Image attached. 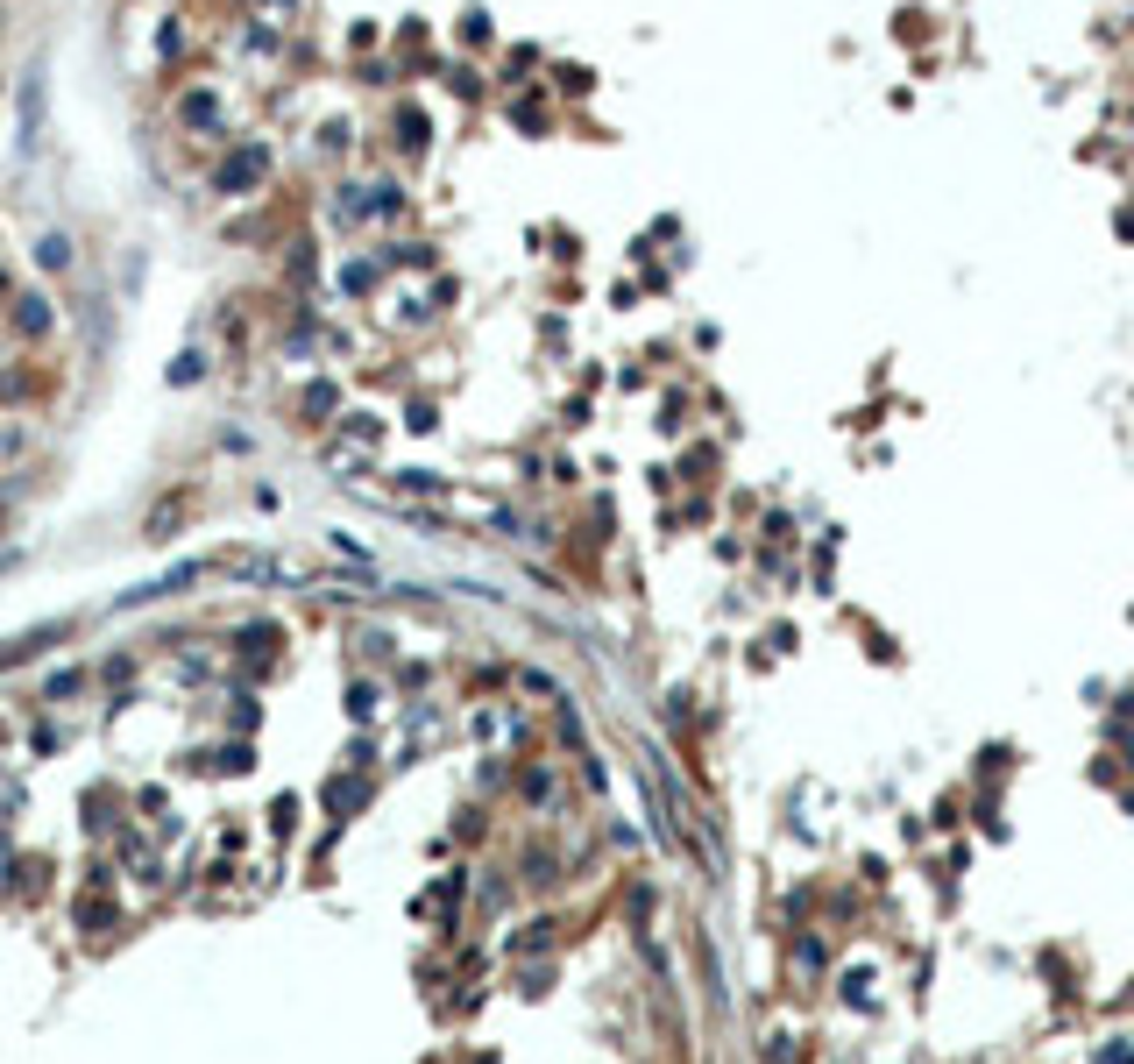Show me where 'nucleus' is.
<instances>
[{"mask_svg": "<svg viewBox=\"0 0 1134 1064\" xmlns=\"http://www.w3.org/2000/svg\"><path fill=\"white\" fill-rule=\"evenodd\" d=\"M249 178H263V150H242V156L220 163V192H242Z\"/></svg>", "mask_w": 1134, "mask_h": 1064, "instance_id": "nucleus-1", "label": "nucleus"}]
</instances>
